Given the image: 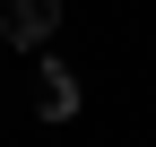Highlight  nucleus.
<instances>
[{
    "mask_svg": "<svg viewBox=\"0 0 156 147\" xmlns=\"http://www.w3.org/2000/svg\"><path fill=\"white\" fill-rule=\"evenodd\" d=\"M61 26V0H9V9H0V35H9V43H44V35Z\"/></svg>",
    "mask_w": 156,
    "mask_h": 147,
    "instance_id": "f257e3e1",
    "label": "nucleus"
},
{
    "mask_svg": "<svg viewBox=\"0 0 156 147\" xmlns=\"http://www.w3.org/2000/svg\"><path fill=\"white\" fill-rule=\"evenodd\" d=\"M78 104H87V95H78V78H69L61 61H44V69H35V113H44V121H69Z\"/></svg>",
    "mask_w": 156,
    "mask_h": 147,
    "instance_id": "f03ea898",
    "label": "nucleus"
}]
</instances>
